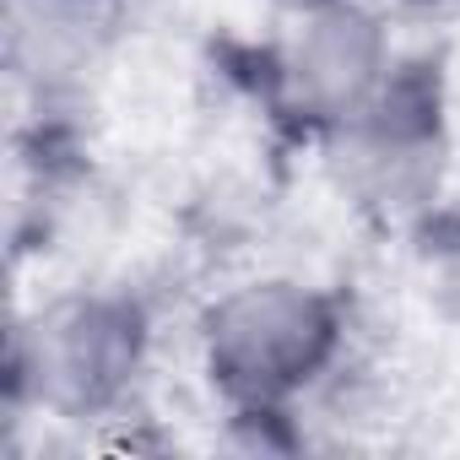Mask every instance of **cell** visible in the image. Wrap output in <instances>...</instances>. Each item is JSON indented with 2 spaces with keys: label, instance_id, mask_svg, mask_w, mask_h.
<instances>
[{
  "label": "cell",
  "instance_id": "cell-1",
  "mask_svg": "<svg viewBox=\"0 0 460 460\" xmlns=\"http://www.w3.org/2000/svg\"><path fill=\"white\" fill-rule=\"evenodd\" d=\"M195 347L234 422L293 417L347 352V304L304 277H250L206 304Z\"/></svg>",
  "mask_w": 460,
  "mask_h": 460
},
{
  "label": "cell",
  "instance_id": "cell-2",
  "mask_svg": "<svg viewBox=\"0 0 460 460\" xmlns=\"http://www.w3.org/2000/svg\"><path fill=\"white\" fill-rule=\"evenodd\" d=\"M152 352V314L136 293L76 288L44 298L12 325L6 401L12 411H44L55 422L114 417Z\"/></svg>",
  "mask_w": 460,
  "mask_h": 460
},
{
  "label": "cell",
  "instance_id": "cell-3",
  "mask_svg": "<svg viewBox=\"0 0 460 460\" xmlns=\"http://www.w3.org/2000/svg\"><path fill=\"white\" fill-rule=\"evenodd\" d=\"M320 152L331 163L336 190L363 217L385 227L422 222L449 168V103L438 60H395L390 82L336 136H325Z\"/></svg>",
  "mask_w": 460,
  "mask_h": 460
},
{
  "label": "cell",
  "instance_id": "cell-4",
  "mask_svg": "<svg viewBox=\"0 0 460 460\" xmlns=\"http://www.w3.org/2000/svg\"><path fill=\"white\" fill-rule=\"evenodd\" d=\"M395 71L390 28L363 0H331L320 12L293 17V33L266 49L261 60V98L271 119L325 146Z\"/></svg>",
  "mask_w": 460,
  "mask_h": 460
},
{
  "label": "cell",
  "instance_id": "cell-5",
  "mask_svg": "<svg viewBox=\"0 0 460 460\" xmlns=\"http://www.w3.org/2000/svg\"><path fill=\"white\" fill-rule=\"evenodd\" d=\"M266 6H277V12H288V17H304V12H320V6H331V0H266Z\"/></svg>",
  "mask_w": 460,
  "mask_h": 460
}]
</instances>
